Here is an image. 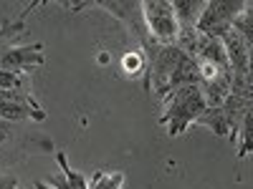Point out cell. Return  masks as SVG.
Returning <instances> with one entry per match:
<instances>
[{
    "label": "cell",
    "instance_id": "cell-11",
    "mask_svg": "<svg viewBox=\"0 0 253 189\" xmlns=\"http://www.w3.org/2000/svg\"><path fill=\"white\" fill-rule=\"evenodd\" d=\"M195 124H200V126H205V129H210L215 136H225V139H228V124H225V116H223V109H220V106L205 109L203 116H200Z\"/></svg>",
    "mask_w": 253,
    "mask_h": 189
},
{
    "label": "cell",
    "instance_id": "cell-4",
    "mask_svg": "<svg viewBox=\"0 0 253 189\" xmlns=\"http://www.w3.org/2000/svg\"><path fill=\"white\" fill-rule=\"evenodd\" d=\"M142 13L147 31L160 46H175L177 40V20L172 13V0H142Z\"/></svg>",
    "mask_w": 253,
    "mask_h": 189
},
{
    "label": "cell",
    "instance_id": "cell-15",
    "mask_svg": "<svg viewBox=\"0 0 253 189\" xmlns=\"http://www.w3.org/2000/svg\"><path fill=\"white\" fill-rule=\"evenodd\" d=\"M124 187V172H96L89 189H122Z\"/></svg>",
    "mask_w": 253,
    "mask_h": 189
},
{
    "label": "cell",
    "instance_id": "cell-9",
    "mask_svg": "<svg viewBox=\"0 0 253 189\" xmlns=\"http://www.w3.org/2000/svg\"><path fill=\"white\" fill-rule=\"evenodd\" d=\"M205 10V0H172V13L177 20V28H195Z\"/></svg>",
    "mask_w": 253,
    "mask_h": 189
},
{
    "label": "cell",
    "instance_id": "cell-13",
    "mask_svg": "<svg viewBox=\"0 0 253 189\" xmlns=\"http://www.w3.org/2000/svg\"><path fill=\"white\" fill-rule=\"evenodd\" d=\"M236 141H238V159L248 157V154H251V144H253V111L243 116Z\"/></svg>",
    "mask_w": 253,
    "mask_h": 189
},
{
    "label": "cell",
    "instance_id": "cell-3",
    "mask_svg": "<svg viewBox=\"0 0 253 189\" xmlns=\"http://www.w3.org/2000/svg\"><path fill=\"white\" fill-rule=\"evenodd\" d=\"M96 8L107 10L109 15H114L119 23L126 28L129 38L142 48L139 53L144 56V66L155 58V53L162 48L160 43H155V38L147 31L144 23V13H142V0H96Z\"/></svg>",
    "mask_w": 253,
    "mask_h": 189
},
{
    "label": "cell",
    "instance_id": "cell-7",
    "mask_svg": "<svg viewBox=\"0 0 253 189\" xmlns=\"http://www.w3.org/2000/svg\"><path fill=\"white\" fill-rule=\"evenodd\" d=\"M220 43L225 48V56H228V63L233 68V73H251V46L253 43H248L233 28H228L220 35Z\"/></svg>",
    "mask_w": 253,
    "mask_h": 189
},
{
    "label": "cell",
    "instance_id": "cell-1",
    "mask_svg": "<svg viewBox=\"0 0 253 189\" xmlns=\"http://www.w3.org/2000/svg\"><path fill=\"white\" fill-rule=\"evenodd\" d=\"M56 144L48 134L33 129L31 124L0 119V172H13L31 157L53 154Z\"/></svg>",
    "mask_w": 253,
    "mask_h": 189
},
{
    "label": "cell",
    "instance_id": "cell-18",
    "mask_svg": "<svg viewBox=\"0 0 253 189\" xmlns=\"http://www.w3.org/2000/svg\"><path fill=\"white\" fill-rule=\"evenodd\" d=\"M33 189H56L53 184H46V182H41V179H36L33 182Z\"/></svg>",
    "mask_w": 253,
    "mask_h": 189
},
{
    "label": "cell",
    "instance_id": "cell-10",
    "mask_svg": "<svg viewBox=\"0 0 253 189\" xmlns=\"http://www.w3.org/2000/svg\"><path fill=\"white\" fill-rule=\"evenodd\" d=\"M53 157H56V164L61 166V174H63V179H58V177L53 179V187H56V189H89L86 179L81 177V172H76L74 166L69 164L66 152H63V149H56Z\"/></svg>",
    "mask_w": 253,
    "mask_h": 189
},
{
    "label": "cell",
    "instance_id": "cell-14",
    "mask_svg": "<svg viewBox=\"0 0 253 189\" xmlns=\"http://www.w3.org/2000/svg\"><path fill=\"white\" fill-rule=\"evenodd\" d=\"M230 28H233L236 33H241L248 43H253V3H248V5L233 18Z\"/></svg>",
    "mask_w": 253,
    "mask_h": 189
},
{
    "label": "cell",
    "instance_id": "cell-17",
    "mask_svg": "<svg viewBox=\"0 0 253 189\" xmlns=\"http://www.w3.org/2000/svg\"><path fill=\"white\" fill-rule=\"evenodd\" d=\"M0 189H20L15 172H0Z\"/></svg>",
    "mask_w": 253,
    "mask_h": 189
},
{
    "label": "cell",
    "instance_id": "cell-16",
    "mask_svg": "<svg viewBox=\"0 0 253 189\" xmlns=\"http://www.w3.org/2000/svg\"><path fill=\"white\" fill-rule=\"evenodd\" d=\"M122 68L126 73H137L139 68H144V56L139 51H129V53H124L122 56Z\"/></svg>",
    "mask_w": 253,
    "mask_h": 189
},
{
    "label": "cell",
    "instance_id": "cell-12",
    "mask_svg": "<svg viewBox=\"0 0 253 189\" xmlns=\"http://www.w3.org/2000/svg\"><path fill=\"white\" fill-rule=\"evenodd\" d=\"M0 91H28L33 94V81L28 73L0 71Z\"/></svg>",
    "mask_w": 253,
    "mask_h": 189
},
{
    "label": "cell",
    "instance_id": "cell-8",
    "mask_svg": "<svg viewBox=\"0 0 253 189\" xmlns=\"http://www.w3.org/2000/svg\"><path fill=\"white\" fill-rule=\"evenodd\" d=\"M46 109H33L28 103L15 101H0V119L3 121H18V124H41L46 121Z\"/></svg>",
    "mask_w": 253,
    "mask_h": 189
},
{
    "label": "cell",
    "instance_id": "cell-6",
    "mask_svg": "<svg viewBox=\"0 0 253 189\" xmlns=\"http://www.w3.org/2000/svg\"><path fill=\"white\" fill-rule=\"evenodd\" d=\"M43 43H28V46H13L5 51V56L0 58V71H13V73H33L36 68L46 66V56H43Z\"/></svg>",
    "mask_w": 253,
    "mask_h": 189
},
{
    "label": "cell",
    "instance_id": "cell-5",
    "mask_svg": "<svg viewBox=\"0 0 253 189\" xmlns=\"http://www.w3.org/2000/svg\"><path fill=\"white\" fill-rule=\"evenodd\" d=\"M251 3V0H205V10L198 20L195 31L200 35H213V38H220L230 23H233V18Z\"/></svg>",
    "mask_w": 253,
    "mask_h": 189
},
{
    "label": "cell",
    "instance_id": "cell-2",
    "mask_svg": "<svg viewBox=\"0 0 253 189\" xmlns=\"http://www.w3.org/2000/svg\"><path fill=\"white\" fill-rule=\"evenodd\" d=\"M162 116H160V126H167L170 136H180L187 131L190 124H195L203 111L208 109L200 86H182L172 94H167L162 98Z\"/></svg>",
    "mask_w": 253,
    "mask_h": 189
}]
</instances>
